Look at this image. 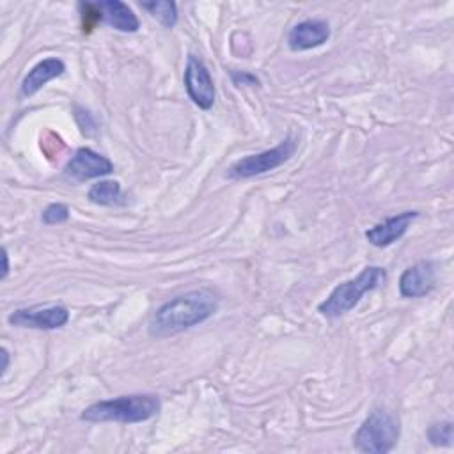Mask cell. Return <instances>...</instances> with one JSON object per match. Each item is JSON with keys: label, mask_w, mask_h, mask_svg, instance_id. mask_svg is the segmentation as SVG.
I'll return each mask as SVG.
<instances>
[{"label": "cell", "mask_w": 454, "mask_h": 454, "mask_svg": "<svg viewBox=\"0 0 454 454\" xmlns=\"http://www.w3.org/2000/svg\"><path fill=\"white\" fill-rule=\"evenodd\" d=\"M67 218H69V207L62 202H53V204L46 206L41 215V220L46 225H57V223L66 222Z\"/></svg>", "instance_id": "obj_18"}, {"label": "cell", "mask_w": 454, "mask_h": 454, "mask_svg": "<svg viewBox=\"0 0 454 454\" xmlns=\"http://www.w3.org/2000/svg\"><path fill=\"white\" fill-rule=\"evenodd\" d=\"M9 325L20 328H35V330H55L62 328L69 321V310L62 305H46V307H27L16 309L7 317Z\"/></svg>", "instance_id": "obj_7"}, {"label": "cell", "mask_w": 454, "mask_h": 454, "mask_svg": "<svg viewBox=\"0 0 454 454\" xmlns=\"http://www.w3.org/2000/svg\"><path fill=\"white\" fill-rule=\"evenodd\" d=\"M7 367H9V351L2 348V374L7 371Z\"/></svg>", "instance_id": "obj_21"}, {"label": "cell", "mask_w": 454, "mask_h": 454, "mask_svg": "<svg viewBox=\"0 0 454 454\" xmlns=\"http://www.w3.org/2000/svg\"><path fill=\"white\" fill-rule=\"evenodd\" d=\"M74 119H76V124L80 126L82 135L92 137V135L98 131L96 121H94V117H92L87 110H83V108H80V106H74Z\"/></svg>", "instance_id": "obj_19"}, {"label": "cell", "mask_w": 454, "mask_h": 454, "mask_svg": "<svg viewBox=\"0 0 454 454\" xmlns=\"http://www.w3.org/2000/svg\"><path fill=\"white\" fill-rule=\"evenodd\" d=\"M330 37V25L323 20H303L287 34V46L293 51H305L321 46Z\"/></svg>", "instance_id": "obj_11"}, {"label": "cell", "mask_w": 454, "mask_h": 454, "mask_svg": "<svg viewBox=\"0 0 454 454\" xmlns=\"http://www.w3.org/2000/svg\"><path fill=\"white\" fill-rule=\"evenodd\" d=\"M98 7L101 11V21L108 27L119 30V32H137L140 27V21L131 7H128L121 0H103L98 2Z\"/></svg>", "instance_id": "obj_13"}, {"label": "cell", "mask_w": 454, "mask_h": 454, "mask_svg": "<svg viewBox=\"0 0 454 454\" xmlns=\"http://www.w3.org/2000/svg\"><path fill=\"white\" fill-rule=\"evenodd\" d=\"M419 216V211H403L399 215L388 216L383 222L372 225L371 229L365 231V239L378 248L388 247L394 241L401 239L404 232L408 231L410 223Z\"/></svg>", "instance_id": "obj_10"}, {"label": "cell", "mask_w": 454, "mask_h": 454, "mask_svg": "<svg viewBox=\"0 0 454 454\" xmlns=\"http://www.w3.org/2000/svg\"><path fill=\"white\" fill-rule=\"evenodd\" d=\"M427 440L433 445H442V447H449L452 445V422L450 420H443V422H436L427 429Z\"/></svg>", "instance_id": "obj_16"}, {"label": "cell", "mask_w": 454, "mask_h": 454, "mask_svg": "<svg viewBox=\"0 0 454 454\" xmlns=\"http://www.w3.org/2000/svg\"><path fill=\"white\" fill-rule=\"evenodd\" d=\"M218 310V298L209 289H192L160 305L149 319L153 337H168L204 323Z\"/></svg>", "instance_id": "obj_1"}, {"label": "cell", "mask_w": 454, "mask_h": 454, "mask_svg": "<svg viewBox=\"0 0 454 454\" xmlns=\"http://www.w3.org/2000/svg\"><path fill=\"white\" fill-rule=\"evenodd\" d=\"M184 89L188 98L202 110H209L215 103V83L206 64L197 55H188L184 74Z\"/></svg>", "instance_id": "obj_6"}, {"label": "cell", "mask_w": 454, "mask_h": 454, "mask_svg": "<svg viewBox=\"0 0 454 454\" xmlns=\"http://www.w3.org/2000/svg\"><path fill=\"white\" fill-rule=\"evenodd\" d=\"M385 278L387 273L381 266H365L356 277L333 287V291L317 305L319 314L330 319L344 316L365 293L376 289L381 282H385Z\"/></svg>", "instance_id": "obj_3"}, {"label": "cell", "mask_w": 454, "mask_h": 454, "mask_svg": "<svg viewBox=\"0 0 454 454\" xmlns=\"http://www.w3.org/2000/svg\"><path fill=\"white\" fill-rule=\"evenodd\" d=\"M7 273H9V254H7V250L4 248V271H2V278H5Z\"/></svg>", "instance_id": "obj_22"}, {"label": "cell", "mask_w": 454, "mask_h": 454, "mask_svg": "<svg viewBox=\"0 0 454 454\" xmlns=\"http://www.w3.org/2000/svg\"><path fill=\"white\" fill-rule=\"evenodd\" d=\"M78 9L82 18V30L83 34H89L101 21V11L98 4H90V2H80Z\"/></svg>", "instance_id": "obj_17"}, {"label": "cell", "mask_w": 454, "mask_h": 454, "mask_svg": "<svg viewBox=\"0 0 454 454\" xmlns=\"http://www.w3.org/2000/svg\"><path fill=\"white\" fill-rule=\"evenodd\" d=\"M296 145H298L296 137L287 135L278 145L261 151V153H255V154H248V156L234 161L227 168V177L229 179H248V177L275 170L294 154Z\"/></svg>", "instance_id": "obj_5"}, {"label": "cell", "mask_w": 454, "mask_h": 454, "mask_svg": "<svg viewBox=\"0 0 454 454\" xmlns=\"http://www.w3.org/2000/svg\"><path fill=\"white\" fill-rule=\"evenodd\" d=\"M231 80L236 87H252L259 85V78L248 71H231Z\"/></svg>", "instance_id": "obj_20"}, {"label": "cell", "mask_w": 454, "mask_h": 454, "mask_svg": "<svg viewBox=\"0 0 454 454\" xmlns=\"http://www.w3.org/2000/svg\"><path fill=\"white\" fill-rule=\"evenodd\" d=\"M87 199L98 206H115L122 202V190L117 181L103 179L89 188Z\"/></svg>", "instance_id": "obj_14"}, {"label": "cell", "mask_w": 454, "mask_h": 454, "mask_svg": "<svg viewBox=\"0 0 454 454\" xmlns=\"http://www.w3.org/2000/svg\"><path fill=\"white\" fill-rule=\"evenodd\" d=\"M161 408L156 394H129L114 399L98 401L87 406L80 419L87 422H122L137 424L149 420Z\"/></svg>", "instance_id": "obj_2"}, {"label": "cell", "mask_w": 454, "mask_h": 454, "mask_svg": "<svg viewBox=\"0 0 454 454\" xmlns=\"http://www.w3.org/2000/svg\"><path fill=\"white\" fill-rule=\"evenodd\" d=\"M112 172L114 163L106 156L89 147H80L64 167V176L73 183H83L89 179L108 176Z\"/></svg>", "instance_id": "obj_8"}, {"label": "cell", "mask_w": 454, "mask_h": 454, "mask_svg": "<svg viewBox=\"0 0 454 454\" xmlns=\"http://www.w3.org/2000/svg\"><path fill=\"white\" fill-rule=\"evenodd\" d=\"M399 436V417L388 410H374L356 429L353 445L365 454H385L395 447Z\"/></svg>", "instance_id": "obj_4"}, {"label": "cell", "mask_w": 454, "mask_h": 454, "mask_svg": "<svg viewBox=\"0 0 454 454\" xmlns=\"http://www.w3.org/2000/svg\"><path fill=\"white\" fill-rule=\"evenodd\" d=\"M436 284V271L433 262L420 261L401 273L399 293L404 298H420L429 294Z\"/></svg>", "instance_id": "obj_9"}, {"label": "cell", "mask_w": 454, "mask_h": 454, "mask_svg": "<svg viewBox=\"0 0 454 454\" xmlns=\"http://www.w3.org/2000/svg\"><path fill=\"white\" fill-rule=\"evenodd\" d=\"M66 71V64L57 59V57H48L41 62H37L21 80L20 85V94L28 98L32 94H35L37 90H41L50 80L60 76Z\"/></svg>", "instance_id": "obj_12"}, {"label": "cell", "mask_w": 454, "mask_h": 454, "mask_svg": "<svg viewBox=\"0 0 454 454\" xmlns=\"http://www.w3.org/2000/svg\"><path fill=\"white\" fill-rule=\"evenodd\" d=\"M140 7L147 11L154 20H158L165 28H174L177 23V5L170 0H153L140 2Z\"/></svg>", "instance_id": "obj_15"}]
</instances>
